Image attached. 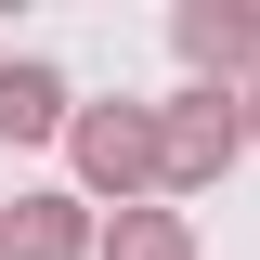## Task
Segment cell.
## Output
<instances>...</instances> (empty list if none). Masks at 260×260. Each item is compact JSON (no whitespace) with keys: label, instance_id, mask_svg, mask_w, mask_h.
Masks as SVG:
<instances>
[{"label":"cell","instance_id":"6da1fadb","mask_svg":"<svg viewBox=\"0 0 260 260\" xmlns=\"http://www.w3.org/2000/svg\"><path fill=\"white\" fill-rule=\"evenodd\" d=\"M65 156H78V195H91V208H143V195H169V156H156V104H78Z\"/></svg>","mask_w":260,"mask_h":260},{"label":"cell","instance_id":"7a4b0ae2","mask_svg":"<svg viewBox=\"0 0 260 260\" xmlns=\"http://www.w3.org/2000/svg\"><path fill=\"white\" fill-rule=\"evenodd\" d=\"M156 156H169V195H208L247 156V91H169L156 104Z\"/></svg>","mask_w":260,"mask_h":260},{"label":"cell","instance_id":"3957f363","mask_svg":"<svg viewBox=\"0 0 260 260\" xmlns=\"http://www.w3.org/2000/svg\"><path fill=\"white\" fill-rule=\"evenodd\" d=\"M169 39H182L195 91H260V0H182Z\"/></svg>","mask_w":260,"mask_h":260},{"label":"cell","instance_id":"277c9868","mask_svg":"<svg viewBox=\"0 0 260 260\" xmlns=\"http://www.w3.org/2000/svg\"><path fill=\"white\" fill-rule=\"evenodd\" d=\"M0 260H104V208H91L78 182L13 195V221H0Z\"/></svg>","mask_w":260,"mask_h":260},{"label":"cell","instance_id":"5b68a950","mask_svg":"<svg viewBox=\"0 0 260 260\" xmlns=\"http://www.w3.org/2000/svg\"><path fill=\"white\" fill-rule=\"evenodd\" d=\"M65 130H78V91H65L39 52H13L0 65V143H65Z\"/></svg>","mask_w":260,"mask_h":260},{"label":"cell","instance_id":"8992f818","mask_svg":"<svg viewBox=\"0 0 260 260\" xmlns=\"http://www.w3.org/2000/svg\"><path fill=\"white\" fill-rule=\"evenodd\" d=\"M104 260H195V221L169 208V195H143V208H104Z\"/></svg>","mask_w":260,"mask_h":260},{"label":"cell","instance_id":"52a82bcc","mask_svg":"<svg viewBox=\"0 0 260 260\" xmlns=\"http://www.w3.org/2000/svg\"><path fill=\"white\" fill-rule=\"evenodd\" d=\"M247 143H260V91H247Z\"/></svg>","mask_w":260,"mask_h":260},{"label":"cell","instance_id":"ba28073f","mask_svg":"<svg viewBox=\"0 0 260 260\" xmlns=\"http://www.w3.org/2000/svg\"><path fill=\"white\" fill-rule=\"evenodd\" d=\"M0 221H13V208H0Z\"/></svg>","mask_w":260,"mask_h":260}]
</instances>
